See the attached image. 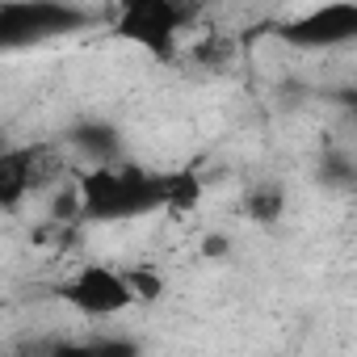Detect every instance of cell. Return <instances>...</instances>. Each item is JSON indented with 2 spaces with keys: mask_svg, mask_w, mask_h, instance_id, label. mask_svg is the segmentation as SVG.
<instances>
[{
  "mask_svg": "<svg viewBox=\"0 0 357 357\" xmlns=\"http://www.w3.org/2000/svg\"><path fill=\"white\" fill-rule=\"evenodd\" d=\"M76 185H80L84 219H97V223H118V219H135V215L168 206L164 202V172H143L135 164L89 168V172H80Z\"/></svg>",
  "mask_w": 357,
  "mask_h": 357,
  "instance_id": "obj_1",
  "label": "cell"
},
{
  "mask_svg": "<svg viewBox=\"0 0 357 357\" xmlns=\"http://www.w3.org/2000/svg\"><path fill=\"white\" fill-rule=\"evenodd\" d=\"M198 9H185V5H172V0H135V5L122 9L118 17V34L147 47L155 59H168L172 47H176V34L181 26L194 22Z\"/></svg>",
  "mask_w": 357,
  "mask_h": 357,
  "instance_id": "obj_2",
  "label": "cell"
},
{
  "mask_svg": "<svg viewBox=\"0 0 357 357\" xmlns=\"http://www.w3.org/2000/svg\"><path fill=\"white\" fill-rule=\"evenodd\" d=\"M59 298L84 315H118L130 303H139L130 290V278L118 269H105V265H84L76 278H68L59 286Z\"/></svg>",
  "mask_w": 357,
  "mask_h": 357,
  "instance_id": "obj_3",
  "label": "cell"
},
{
  "mask_svg": "<svg viewBox=\"0 0 357 357\" xmlns=\"http://www.w3.org/2000/svg\"><path fill=\"white\" fill-rule=\"evenodd\" d=\"M84 22H89V13L68 9V5H22V0H9V5H0V43L17 47L30 38L72 34Z\"/></svg>",
  "mask_w": 357,
  "mask_h": 357,
  "instance_id": "obj_4",
  "label": "cell"
},
{
  "mask_svg": "<svg viewBox=\"0 0 357 357\" xmlns=\"http://www.w3.org/2000/svg\"><path fill=\"white\" fill-rule=\"evenodd\" d=\"M282 38L294 47H340V43L357 38V5L311 9V13L294 17L290 26H282Z\"/></svg>",
  "mask_w": 357,
  "mask_h": 357,
  "instance_id": "obj_5",
  "label": "cell"
},
{
  "mask_svg": "<svg viewBox=\"0 0 357 357\" xmlns=\"http://www.w3.org/2000/svg\"><path fill=\"white\" fill-rule=\"evenodd\" d=\"M30 194V147H13L0 155V202L9 211Z\"/></svg>",
  "mask_w": 357,
  "mask_h": 357,
  "instance_id": "obj_6",
  "label": "cell"
},
{
  "mask_svg": "<svg viewBox=\"0 0 357 357\" xmlns=\"http://www.w3.org/2000/svg\"><path fill=\"white\" fill-rule=\"evenodd\" d=\"M72 143H76L84 155H93L97 168H109V160L118 155V135H114V126H105V122H84V126H76V130H72Z\"/></svg>",
  "mask_w": 357,
  "mask_h": 357,
  "instance_id": "obj_7",
  "label": "cell"
},
{
  "mask_svg": "<svg viewBox=\"0 0 357 357\" xmlns=\"http://www.w3.org/2000/svg\"><path fill=\"white\" fill-rule=\"evenodd\" d=\"M202 198V181H198V172L190 168H176V172H164V202L172 211H194Z\"/></svg>",
  "mask_w": 357,
  "mask_h": 357,
  "instance_id": "obj_8",
  "label": "cell"
},
{
  "mask_svg": "<svg viewBox=\"0 0 357 357\" xmlns=\"http://www.w3.org/2000/svg\"><path fill=\"white\" fill-rule=\"evenodd\" d=\"M282 206H286L282 190H278V185H261V190H252V194H248V202H244V215H248L252 223L269 227V223H278V219H282Z\"/></svg>",
  "mask_w": 357,
  "mask_h": 357,
  "instance_id": "obj_9",
  "label": "cell"
},
{
  "mask_svg": "<svg viewBox=\"0 0 357 357\" xmlns=\"http://www.w3.org/2000/svg\"><path fill=\"white\" fill-rule=\"evenodd\" d=\"M126 278H130V290H135V298L151 303V298L160 294V278H155V273H147V269H135V273H126Z\"/></svg>",
  "mask_w": 357,
  "mask_h": 357,
  "instance_id": "obj_10",
  "label": "cell"
},
{
  "mask_svg": "<svg viewBox=\"0 0 357 357\" xmlns=\"http://www.w3.org/2000/svg\"><path fill=\"white\" fill-rule=\"evenodd\" d=\"M93 349H97V357H139V349L130 340H114V336L93 340Z\"/></svg>",
  "mask_w": 357,
  "mask_h": 357,
  "instance_id": "obj_11",
  "label": "cell"
},
{
  "mask_svg": "<svg viewBox=\"0 0 357 357\" xmlns=\"http://www.w3.org/2000/svg\"><path fill=\"white\" fill-rule=\"evenodd\" d=\"M344 105H353V109H357V89H353V93H344Z\"/></svg>",
  "mask_w": 357,
  "mask_h": 357,
  "instance_id": "obj_12",
  "label": "cell"
}]
</instances>
